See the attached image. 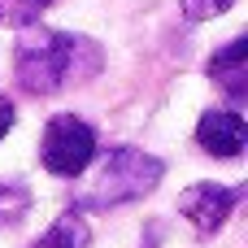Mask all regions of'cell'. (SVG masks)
Segmentation results:
<instances>
[{
  "mask_svg": "<svg viewBox=\"0 0 248 248\" xmlns=\"http://www.w3.org/2000/svg\"><path fill=\"white\" fill-rule=\"evenodd\" d=\"M240 196H244V187H222V183H196V187H187L183 196H179V214L201 231V235H214L227 218H231V209L240 205Z\"/></svg>",
  "mask_w": 248,
  "mask_h": 248,
  "instance_id": "4",
  "label": "cell"
},
{
  "mask_svg": "<svg viewBox=\"0 0 248 248\" xmlns=\"http://www.w3.org/2000/svg\"><path fill=\"white\" fill-rule=\"evenodd\" d=\"M48 4H57V0H0V17L13 26H31Z\"/></svg>",
  "mask_w": 248,
  "mask_h": 248,
  "instance_id": "8",
  "label": "cell"
},
{
  "mask_svg": "<svg viewBox=\"0 0 248 248\" xmlns=\"http://www.w3.org/2000/svg\"><path fill=\"white\" fill-rule=\"evenodd\" d=\"M166 166L153 157V153H140V148H113L96 161V170L83 179V187L74 192V205L78 209H113V205H126V201H140L148 196L157 183H161Z\"/></svg>",
  "mask_w": 248,
  "mask_h": 248,
  "instance_id": "2",
  "label": "cell"
},
{
  "mask_svg": "<svg viewBox=\"0 0 248 248\" xmlns=\"http://www.w3.org/2000/svg\"><path fill=\"white\" fill-rule=\"evenodd\" d=\"M13 118H17V113H13V105H9V100L0 96V140H4V135L13 131Z\"/></svg>",
  "mask_w": 248,
  "mask_h": 248,
  "instance_id": "11",
  "label": "cell"
},
{
  "mask_svg": "<svg viewBox=\"0 0 248 248\" xmlns=\"http://www.w3.org/2000/svg\"><path fill=\"white\" fill-rule=\"evenodd\" d=\"M26 187H17V183H0V218H9V222H17L22 214H26Z\"/></svg>",
  "mask_w": 248,
  "mask_h": 248,
  "instance_id": "9",
  "label": "cell"
},
{
  "mask_svg": "<svg viewBox=\"0 0 248 248\" xmlns=\"http://www.w3.org/2000/svg\"><path fill=\"white\" fill-rule=\"evenodd\" d=\"M96 157V131L74 118V113H57L48 126H44V140H39V161L48 174L57 179H78Z\"/></svg>",
  "mask_w": 248,
  "mask_h": 248,
  "instance_id": "3",
  "label": "cell"
},
{
  "mask_svg": "<svg viewBox=\"0 0 248 248\" xmlns=\"http://www.w3.org/2000/svg\"><path fill=\"white\" fill-rule=\"evenodd\" d=\"M209 78L231 96V100H244L248 96V39H231L227 48H218L209 57Z\"/></svg>",
  "mask_w": 248,
  "mask_h": 248,
  "instance_id": "6",
  "label": "cell"
},
{
  "mask_svg": "<svg viewBox=\"0 0 248 248\" xmlns=\"http://www.w3.org/2000/svg\"><path fill=\"white\" fill-rule=\"evenodd\" d=\"M87 44L65 35V31H44V26H26L17 48H13V78L22 92L31 96H52L61 92L74 74H78V52Z\"/></svg>",
  "mask_w": 248,
  "mask_h": 248,
  "instance_id": "1",
  "label": "cell"
},
{
  "mask_svg": "<svg viewBox=\"0 0 248 248\" xmlns=\"http://www.w3.org/2000/svg\"><path fill=\"white\" fill-rule=\"evenodd\" d=\"M183 4V13L192 17V22H205V17H218V13H227L235 0H179Z\"/></svg>",
  "mask_w": 248,
  "mask_h": 248,
  "instance_id": "10",
  "label": "cell"
},
{
  "mask_svg": "<svg viewBox=\"0 0 248 248\" xmlns=\"http://www.w3.org/2000/svg\"><path fill=\"white\" fill-rule=\"evenodd\" d=\"M87 244H92V231H87V222L70 209V214H61L31 248H87Z\"/></svg>",
  "mask_w": 248,
  "mask_h": 248,
  "instance_id": "7",
  "label": "cell"
},
{
  "mask_svg": "<svg viewBox=\"0 0 248 248\" xmlns=\"http://www.w3.org/2000/svg\"><path fill=\"white\" fill-rule=\"evenodd\" d=\"M244 140H248V126H244V113L240 109H209L196 122V144L209 157H240L244 153Z\"/></svg>",
  "mask_w": 248,
  "mask_h": 248,
  "instance_id": "5",
  "label": "cell"
}]
</instances>
